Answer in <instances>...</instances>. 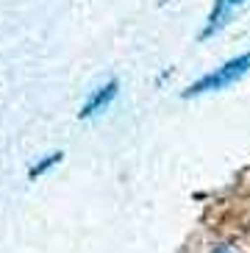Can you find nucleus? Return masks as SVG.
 <instances>
[{
    "label": "nucleus",
    "instance_id": "nucleus-1",
    "mask_svg": "<svg viewBox=\"0 0 250 253\" xmlns=\"http://www.w3.org/2000/svg\"><path fill=\"white\" fill-rule=\"evenodd\" d=\"M248 73H250V50L242 53V56L228 59L225 64L214 67L211 73L200 75L198 81L192 84V86H186L181 95L184 97H198V95H206V92H222V89H228V86H234L236 81H242Z\"/></svg>",
    "mask_w": 250,
    "mask_h": 253
},
{
    "label": "nucleus",
    "instance_id": "nucleus-3",
    "mask_svg": "<svg viewBox=\"0 0 250 253\" xmlns=\"http://www.w3.org/2000/svg\"><path fill=\"white\" fill-rule=\"evenodd\" d=\"M242 3L245 0H214V6H211V11H208L206 23H203V28H200V34H198L200 42H208L211 37H217V34L231 23L234 11L242 6Z\"/></svg>",
    "mask_w": 250,
    "mask_h": 253
},
{
    "label": "nucleus",
    "instance_id": "nucleus-5",
    "mask_svg": "<svg viewBox=\"0 0 250 253\" xmlns=\"http://www.w3.org/2000/svg\"><path fill=\"white\" fill-rule=\"evenodd\" d=\"M217 253H231V251H228V248H220V251H217Z\"/></svg>",
    "mask_w": 250,
    "mask_h": 253
},
{
    "label": "nucleus",
    "instance_id": "nucleus-4",
    "mask_svg": "<svg viewBox=\"0 0 250 253\" xmlns=\"http://www.w3.org/2000/svg\"><path fill=\"white\" fill-rule=\"evenodd\" d=\"M61 156H64L61 150H53V153H47L44 159H39V162L34 164V167H31V172H28V175H31V178H39V175H44V172L50 170L53 164H59V162H61Z\"/></svg>",
    "mask_w": 250,
    "mask_h": 253
},
{
    "label": "nucleus",
    "instance_id": "nucleus-2",
    "mask_svg": "<svg viewBox=\"0 0 250 253\" xmlns=\"http://www.w3.org/2000/svg\"><path fill=\"white\" fill-rule=\"evenodd\" d=\"M120 92V81L117 78H109L106 84L95 86V89L89 92V97L81 103V112H78V120H92L97 117L100 112H106L111 103H114V97Z\"/></svg>",
    "mask_w": 250,
    "mask_h": 253
}]
</instances>
